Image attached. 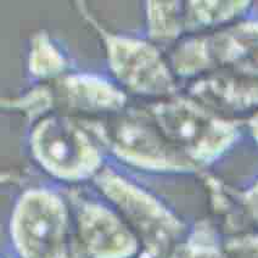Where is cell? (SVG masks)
<instances>
[{
	"label": "cell",
	"mask_w": 258,
	"mask_h": 258,
	"mask_svg": "<svg viewBox=\"0 0 258 258\" xmlns=\"http://www.w3.org/2000/svg\"><path fill=\"white\" fill-rule=\"evenodd\" d=\"M39 149L49 165L63 171H75L84 157V149L79 138L71 129L62 125L46 129L39 140Z\"/></svg>",
	"instance_id": "6da1fadb"
}]
</instances>
